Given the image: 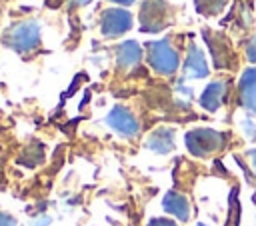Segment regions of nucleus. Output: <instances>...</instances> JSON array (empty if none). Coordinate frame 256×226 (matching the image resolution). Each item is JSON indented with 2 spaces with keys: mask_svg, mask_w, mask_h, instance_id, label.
Wrapping results in <instances>:
<instances>
[{
  "mask_svg": "<svg viewBox=\"0 0 256 226\" xmlns=\"http://www.w3.org/2000/svg\"><path fill=\"white\" fill-rule=\"evenodd\" d=\"M184 140H186V148L190 150V154H194L198 158H206L208 154L222 150L226 144V136L218 130H212V128L190 130Z\"/></svg>",
  "mask_w": 256,
  "mask_h": 226,
  "instance_id": "1",
  "label": "nucleus"
},
{
  "mask_svg": "<svg viewBox=\"0 0 256 226\" xmlns=\"http://www.w3.org/2000/svg\"><path fill=\"white\" fill-rule=\"evenodd\" d=\"M4 42L12 50H16L20 54H28V52L36 50L40 44V28L34 20L18 22V24L10 26V30L4 34Z\"/></svg>",
  "mask_w": 256,
  "mask_h": 226,
  "instance_id": "2",
  "label": "nucleus"
},
{
  "mask_svg": "<svg viewBox=\"0 0 256 226\" xmlns=\"http://www.w3.org/2000/svg\"><path fill=\"white\" fill-rule=\"evenodd\" d=\"M148 62L150 66L158 72V74H174L178 70L180 58L176 54V50L170 46L168 40H156V42H148Z\"/></svg>",
  "mask_w": 256,
  "mask_h": 226,
  "instance_id": "3",
  "label": "nucleus"
},
{
  "mask_svg": "<svg viewBox=\"0 0 256 226\" xmlns=\"http://www.w3.org/2000/svg\"><path fill=\"white\" fill-rule=\"evenodd\" d=\"M166 2L164 0H144L140 10V22L144 32H158L166 26Z\"/></svg>",
  "mask_w": 256,
  "mask_h": 226,
  "instance_id": "4",
  "label": "nucleus"
},
{
  "mask_svg": "<svg viewBox=\"0 0 256 226\" xmlns=\"http://www.w3.org/2000/svg\"><path fill=\"white\" fill-rule=\"evenodd\" d=\"M106 122H108V126H110L114 132H118L120 136H126V138H134V136L138 134V130H140L138 120H136L134 114H132L128 108H124V106H114V108L110 110Z\"/></svg>",
  "mask_w": 256,
  "mask_h": 226,
  "instance_id": "5",
  "label": "nucleus"
},
{
  "mask_svg": "<svg viewBox=\"0 0 256 226\" xmlns=\"http://www.w3.org/2000/svg\"><path fill=\"white\" fill-rule=\"evenodd\" d=\"M102 34L104 36H120L132 26V16L122 8H108L102 14Z\"/></svg>",
  "mask_w": 256,
  "mask_h": 226,
  "instance_id": "6",
  "label": "nucleus"
},
{
  "mask_svg": "<svg viewBox=\"0 0 256 226\" xmlns=\"http://www.w3.org/2000/svg\"><path fill=\"white\" fill-rule=\"evenodd\" d=\"M238 94H240V104L256 114V68H248L242 72L240 82H238Z\"/></svg>",
  "mask_w": 256,
  "mask_h": 226,
  "instance_id": "7",
  "label": "nucleus"
},
{
  "mask_svg": "<svg viewBox=\"0 0 256 226\" xmlns=\"http://www.w3.org/2000/svg\"><path fill=\"white\" fill-rule=\"evenodd\" d=\"M224 96H226V82L224 80H214L204 88V92L200 96V106L208 112H216L222 106Z\"/></svg>",
  "mask_w": 256,
  "mask_h": 226,
  "instance_id": "8",
  "label": "nucleus"
},
{
  "mask_svg": "<svg viewBox=\"0 0 256 226\" xmlns=\"http://www.w3.org/2000/svg\"><path fill=\"white\" fill-rule=\"evenodd\" d=\"M184 76L186 78H204L208 76V66L204 60V54L200 52V48L196 44L188 46V54H186V62H184Z\"/></svg>",
  "mask_w": 256,
  "mask_h": 226,
  "instance_id": "9",
  "label": "nucleus"
},
{
  "mask_svg": "<svg viewBox=\"0 0 256 226\" xmlns=\"http://www.w3.org/2000/svg\"><path fill=\"white\" fill-rule=\"evenodd\" d=\"M146 146L158 154H168L174 150V130L172 128H158L154 130L148 140H146Z\"/></svg>",
  "mask_w": 256,
  "mask_h": 226,
  "instance_id": "10",
  "label": "nucleus"
},
{
  "mask_svg": "<svg viewBox=\"0 0 256 226\" xmlns=\"http://www.w3.org/2000/svg\"><path fill=\"white\" fill-rule=\"evenodd\" d=\"M162 206H164V210H166L168 214L176 216V218L182 220V222H186V220L190 218V204H188V200H186L182 194H178V192H168V194L164 196V200H162Z\"/></svg>",
  "mask_w": 256,
  "mask_h": 226,
  "instance_id": "11",
  "label": "nucleus"
},
{
  "mask_svg": "<svg viewBox=\"0 0 256 226\" xmlns=\"http://www.w3.org/2000/svg\"><path fill=\"white\" fill-rule=\"evenodd\" d=\"M140 58H142V50H140L138 42H134V40L122 42L120 48H118V52H116V62H118V66L124 68V70L134 68V66L140 62Z\"/></svg>",
  "mask_w": 256,
  "mask_h": 226,
  "instance_id": "12",
  "label": "nucleus"
},
{
  "mask_svg": "<svg viewBox=\"0 0 256 226\" xmlns=\"http://www.w3.org/2000/svg\"><path fill=\"white\" fill-rule=\"evenodd\" d=\"M206 36V42L212 50V58H214V64L218 68H226L230 66V48L226 44V40L222 36H210L208 32H204Z\"/></svg>",
  "mask_w": 256,
  "mask_h": 226,
  "instance_id": "13",
  "label": "nucleus"
},
{
  "mask_svg": "<svg viewBox=\"0 0 256 226\" xmlns=\"http://www.w3.org/2000/svg\"><path fill=\"white\" fill-rule=\"evenodd\" d=\"M226 2L228 0H196V10L206 16H214L226 8Z\"/></svg>",
  "mask_w": 256,
  "mask_h": 226,
  "instance_id": "14",
  "label": "nucleus"
},
{
  "mask_svg": "<svg viewBox=\"0 0 256 226\" xmlns=\"http://www.w3.org/2000/svg\"><path fill=\"white\" fill-rule=\"evenodd\" d=\"M242 128H244V134L248 136V140H256V126H254V122L250 118L242 120Z\"/></svg>",
  "mask_w": 256,
  "mask_h": 226,
  "instance_id": "15",
  "label": "nucleus"
},
{
  "mask_svg": "<svg viewBox=\"0 0 256 226\" xmlns=\"http://www.w3.org/2000/svg\"><path fill=\"white\" fill-rule=\"evenodd\" d=\"M246 58L256 64V36H254V38L250 40V44L246 46Z\"/></svg>",
  "mask_w": 256,
  "mask_h": 226,
  "instance_id": "16",
  "label": "nucleus"
},
{
  "mask_svg": "<svg viewBox=\"0 0 256 226\" xmlns=\"http://www.w3.org/2000/svg\"><path fill=\"white\" fill-rule=\"evenodd\" d=\"M148 226H176V222H172L168 218H152L148 222Z\"/></svg>",
  "mask_w": 256,
  "mask_h": 226,
  "instance_id": "17",
  "label": "nucleus"
},
{
  "mask_svg": "<svg viewBox=\"0 0 256 226\" xmlns=\"http://www.w3.org/2000/svg\"><path fill=\"white\" fill-rule=\"evenodd\" d=\"M0 226H16V220H14L10 214L0 212Z\"/></svg>",
  "mask_w": 256,
  "mask_h": 226,
  "instance_id": "18",
  "label": "nucleus"
},
{
  "mask_svg": "<svg viewBox=\"0 0 256 226\" xmlns=\"http://www.w3.org/2000/svg\"><path fill=\"white\" fill-rule=\"evenodd\" d=\"M246 156L250 158V162H252V168H254V172H256V148H250V150L246 152Z\"/></svg>",
  "mask_w": 256,
  "mask_h": 226,
  "instance_id": "19",
  "label": "nucleus"
},
{
  "mask_svg": "<svg viewBox=\"0 0 256 226\" xmlns=\"http://www.w3.org/2000/svg\"><path fill=\"white\" fill-rule=\"evenodd\" d=\"M112 2H116V4H124V6H126V4H132L134 0H112Z\"/></svg>",
  "mask_w": 256,
  "mask_h": 226,
  "instance_id": "20",
  "label": "nucleus"
},
{
  "mask_svg": "<svg viewBox=\"0 0 256 226\" xmlns=\"http://www.w3.org/2000/svg\"><path fill=\"white\" fill-rule=\"evenodd\" d=\"M88 2H90V0H74V4H80V6H82V4H88Z\"/></svg>",
  "mask_w": 256,
  "mask_h": 226,
  "instance_id": "21",
  "label": "nucleus"
},
{
  "mask_svg": "<svg viewBox=\"0 0 256 226\" xmlns=\"http://www.w3.org/2000/svg\"><path fill=\"white\" fill-rule=\"evenodd\" d=\"M196 226H206V224H196Z\"/></svg>",
  "mask_w": 256,
  "mask_h": 226,
  "instance_id": "22",
  "label": "nucleus"
}]
</instances>
